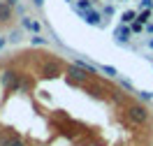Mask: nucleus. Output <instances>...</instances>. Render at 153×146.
Instances as JSON below:
<instances>
[{
    "instance_id": "1",
    "label": "nucleus",
    "mask_w": 153,
    "mask_h": 146,
    "mask_svg": "<svg viewBox=\"0 0 153 146\" xmlns=\"http://www.w3.org/2000/svg\"><path fill=\"white\" fill-rule=\"evenodd\" d=\"M125 116L132 125H146L151 121V111L142 102H130V104H125Z\"/></svg>"
},
{
    "instance_id": "2",
    "label": "nucleus",
    "mask_w": 153,
    "mask_h": 146,
    "mask_svg": "<svg viewBox=\"0 0 153 146\" xmlns=\"http://www.w3.org/2000/svg\"><path fill=\"white\" fill-rule=\"evenodd\" d=\"M39 74H42L44 79H56L58 74H63V65H60V60L47 58L42 65H39Z\"/></svg>"
},
{
    "instance_id": "3",
    "label": "nucleus",
    "mask_w": 153,
    "mask_h": 146,
    "mask_svg": "<svg viewBox=\"0 0 153 146\" xmlns=\"http://www.w3.org/2000/svg\"><path fill=\"white\" fill-rule=\"evenodd\" d=\"M67 79H70V84H79V86H81V84H88L91 74H88L84 67H79V65L74 63V65L67 67Z\"/></svg>"
},
{
    "instance_id": "4",
    "label": "nucleus",
    "mask_w": 153,
    "mask_h": 146,
    "mask_svg": "<svg viewBox=\"0 0 153 146\" xmlns=\"http://www.w3.org/2000/svg\"><path fill=\"white\" fill-rule=\"evenodd\" d=\"M81 19H84V23H88V26H95V28H105V16H102V12L100 10H88V12H84V14H79Z\"/></svg>"
},
{
    "instance_id": "5",
    "label": "nucleus",
    "mask_w": 153,
    "mask_h": 146,
    "mask_svg": "<svg viewBox=\"0 0 153 146\" xmlns=\"http://www.w3.org/2000/svg\"><path fill=\"white\" fill-rule=\"evenodd\" d=\"M130 37H132V30H130V26H128V23H118V26L114 28V39H116V44L125 47V44H130Z\"/></svg>"
},
{
    "instance_id": "6",
    "label": "nucleus",
    "mask_w": 153,
    "mask_h": 146,
    "mask_svg": "<svg viewBox=\"0 0 153 146\" xmlns=\"http://www.w3.org/2000/svg\"><path fill=\"white\" fill-rule=\"evenodd\" d=\"M28 88H30V79L26 74H16V79L12 81V86H10V93H26Z\"/></svg>"
},
{
    "instance_id": "7",
    "label": "nucleus",
    "mask_w": 153,
    "mask_h": 146,
    "mask_svg": "<svg viewBox=\"0 0 153 146\" xmlns=\"http://www.w3.org/2000/svg\"><path fill=\"white\" fill-rule=\"evenodd\" d=\"M0 146H26V142L16 135H10V132H0Z\"/></svg>"
},
{
    "instance_id": "8",
    "label": "nucleus",
    "mask_w": 153,
    "mask_h": 146,
    "mask_svg": "<svg viewBox=\"0 0 153 146\" xmlns=\"http://www.w3.org/2000/svg\"><path fill=\"white\" fill-rule=\"evenodd\" d=\"M21 28L30 30L33 35H39V30H42V23H39V21H33L30 16H21Z\"/></svg>"
},
{
    "instance_id": "9",
    "label": "nucleus",
    "mask_w": 153,
    "mask_h": 146,
    "mask_svg": "<svg viewBox=\"0 0 153 146\" xmlns=\"http://www.w3.org/2000/svg\"><path fill=\"white\" fill-rule=\"evenodd\" d=\"M14 16V7H10L5 0H0V23H10Z\"/></svg>"
},
{
    "instance_id": "10",
    "label": "nucleus",
    "mask_w": 153,
    "mask_h": 146,
    "mask_svg": "<svg viewBox=\"0 0 153 146\" xmlns=\"http://www.w3.org/2000/svg\"><path fill=\"white\" fill-rule=\"evenodd\" d=\"M93 7H95L93 0H74V2H72V10H74L76 14H84V12L93 10Z\"/></svg>"
},
{
    "instance_id": "11",
    "label": "nucleus",
    "mask_w": 153,
    "mask_h": 146,
    "mask_svg": "<svg viewBox=\"0 0 153 146\" xmlns=\"http://www.w3.org/2000/svg\"><path fill=\"white\" fill-rule=\"evenodd\" d=\"M14 79H16V72H14V70H5V72H2V77H0V81H2V86L10 90V86H12V81H14Z\"/></svg>"
},
{
    "instance_id": "12",
    "label": "nucleus",
    "mask_w": 153,
    "mask_h": 146,
    "mask_svg": "<svg viewBox=\"0 0 153 146\" xmlns=\"http://www.w3.org/2000/svg\"><path fill=\"white\" fill-rule=\"evenodd\" d=\"M74 63L79 65V67H84V70L88 72V74H91V77H93L95 72H100V67H97V65H93V63H88V60H81V58H76Z\"/></svg>"
},
{
    "instance_id": "13",
    "label": "nucleus",
    "mask_w": 153,
    "mask_h": 146,
    "mask_svg": "<svg viewBox=\"0 0 153 146\" xmlns=\"http://www.w3.org/2000/svg\"><path fill=\"white\" fill-rule=\"evenodd\" d=\"M137 21L139 23H149V21H153V10H137Z\"/></svg>"
},
{
    "instance_id": "14",
    "label": "nucleus",
    "mask_w": 153,
    "mask_h": 146,
    "mask_svg": "<svg viewBox=\"0 0 153 146\" xmlns=\"http://www.w3.org/2000/svg\"><path fill=\"white\" fill-rule=\"evenodd\" d=\"M109 97H111V102H114V104H125V100H128V97H125V93H121L118 88L109 90Z\"/></svg>"
},
{
    "instance_id": "15",
    "label": "nucleus",
    "mask_w": 153,
    "mask_h": 146,
    "mask_svg": "<svg viewBox=\"0 0 153 146\" xmlns=\"http://www.w3.org/2000/svg\"><path fill=\"white\" fill-rule=\"evenodd\" d=\"M118 19H121V23H128V26H130V23L137 19V10H125V12H121V16H118Z\"/></svg>"
},
{
    "instance_id": "16",
    "label": "nucleus",
    "mask_w": 153,
    "mask_h": 146,
    "mask_svg": "<svg viewBox=\"0 0 153 146\" xmlns=\"http://www.w3.org/2000/svg\"><path fill=\"white\" fill-rule=\"evenodd\" d=\"M100 12H102V16H105V19H111V16H116V7L111 5V2H109V5H105Z\"/></svg>"
},
{
    "instance_id": "17",
    "label": "nucleus",
    "mask_w": 153,
    "mask_h": 146,
    "mask_svg": "<svg viewBox=\"0 0 153 146\" xmlns=\"http://www.w3.org/2000/svg\"><path fill=\"white\" fill-rule=\"evenodd\" d=\"M30 44H33V47H47L49 39L47 37H39V35H33V37H30Z\"/></svg>"
},
{
    "instance_id": "18",
    "label": "nucleus",
    "mask_w": 153,
    "mask_h": 146,
    "mask_svg": "<svg viewBox=\"0 0 153 146\" xmlns=\"http://www.w3.org/2000/svg\"><path fill=\"white\" fill-rule=\"evenodd\" d=\"M130 30H132V35H142L144 33V23H139V21L134 19L132 23H130Z\"/></svg>"
},
{
    "instance_id": "19",
    "label": "nucleus",
    "mask_w": 153,
    "mask_h": 146,
    "mask_svg": "<svg viewBox=\"0 0 153 146\" xmlns=\"http://www.w3.org/2000/svg\"><path fill=\"white\" fill-rule=\"evenodd\" d=\"M118 81H121V88H123V90H128V93H137L130 79H118Z\"/></svg>"
},
{
    "instance_id": "20",
    "label": "nucleus",
    "mask_w": 153,
    "mask_h": 146,
    "mask_svg": "<svg viewBox=\"0 0 153 146\" xmlns=\"http://www.w3.org/2000/svg\"><path fill=\"white\" fill-rule=\"evenodd\" d=\"M100 72H105V74H109V77H118V70L111 67V65H100Z\"/></svg>"
},
{
    "instance_id": "21",
    "label": "nucleus",
    "mask_w": 153,
    "mask_h": 146,
    "mask_svg": "<svg viewBox=\"0 0 153 146\" xmlns=\"http://www.w3.org/2000/svg\"><path fill=\"white\" fill-rule=\"evenodd\" d=\"M137 95H139L142 102H151L153 100V90H137Z\"/></svg>"
},
{
    "instance_id": "22",
    "label": "nucleus",
    "mask_w": 153,
    "mask_h": 146,
    "mask_svg": "<svg viewBox=\"0 0 153 146\" xmlns=\"http://www.w3.org/2000/svg\"><path fill=\"white\" fill-rule=\"evenodd\" d=\"M21 39V30H12L10 37H7V42H19Z\"/></svg>"
},
{
    "instance_id": "23",
    "label": "nucleus",
    "mask_w": 153,
    "mask_h": 146,
    "mask_svg": "<svg viewBox=\"0 0 153 146\" xmlns=\"http://www.w3.org/2000/svg\"><path fill=\"white\" fill-rule=\"evenodd\" d=\"M139 10H153V0H139Z\"/></svg>"
},
{
    "instance_id": "24",
    "label": "nucleus",
    "mask_w": 153,
    "mask_h": 146,
    "mask_svg": "<svg viewBox=\"0 0 153 146\" xmlns=\"http://www.w3.org/2000/svg\"><path fill=\"white\" fill-rule=\"evenodd\" d=\"M144 35H151L153 37V21H149V23L144 26Z\"/></svg>"
},
{
    "instance_id": "25",
    "label": "nucleus",
    "mask_w": 153,
    "mask_h": 146,
    "mask_svg": "<svg viewBox=\"0 0 153 146\" xmlns=\"http://www.w3.org/2000/svg\"><path fill=\"white\" fill-rule=\"evenodd\" d=\"M14 12H16V14H21V16H26V7H23V5H16V7H14Z\"/></svg>"
},
{
    "instance_id": "26",
    "label": "nucleus",
    "mask_w": 153,
    "mask_h": 146,
    "mask_svg": "<svg viewBox=\"0 0 153 146\" xmlns=\"http://www.w3.org/2000/svg\"><path fill=\"white\" fill-rule=\"evenodd\" d=\"M5 2H7L10 7H16V5H19V0H5Z\"/></svg>"
},
{
    "instance_id": "27",
    "label": "nucleus",
    "mask_w": 153,
    "mask_h": 146,
    "mask_svg": "<svg viewBox=\"0 0 153 146\" xmlns=\"http://www.w3.org/2000/svg\"><path fill=\"white\" fill-rule=\"evenodd\" d=\"M5 44H7V39H5V37H0V51L5 49Z\"/></svg>"
},
{
    "instance_id": "28",
    "label": "nucleus",
    "mask_w": 153,
    "mask_h": 146,
    "mask_svg": "<svg viewBox=\"0 0 153 146\" xmlns=\"http://www.w3.org/2000/svg\"><path fill=\"white\" fill-rule=\"evenodd\" d=\"M33 5H37V7H42V5H44V0H33Z\"/></svg>"
},
{
    "instance_id": "29",
    "label": "nucleus",
    "mask_w": 153,
    "mask_h": 146,
    "mask_svg": "<svg viewBox=\"0 0 153 146\" xmlns=\"http://www.w3.org/2000/svg\"><path fill=\"white\" fill-rule=\"evenodd\" d=\"M146 47H149V49H153V37L149 39V42H146Z\"/></svg>"
},
{
    "instance_id": "30",
    "label": "nucleus",
    "mask_w": 153,
    "mask_h": 146,
    "mask_svg": "<svg viewBox=\"0 0 153 146\" xmlns=\"http://www.w3.org/2000/svg\"><path fill=\"white\" fill-rule=\"evenodd\" d=\"M67 2H70V5H72V2H74V0H67Z\"/></svg>"
},
{
    "instance_id": "31",
    "label": "nucleus",
    "mask_w": 153,
    "mask_h": 146,
    "mask_svg": "<svg viewBox=\"0 0 153 146\" xmlns=\"http://www.w3.org/2000/svg\"><path fill=\"white\" fill-rule=\"evenodd\" d=\"M93 2H100V0H93Z\"/></svg>"
},
{
    "instance_id": "32",
    "label": "nucleus",
    "mask_w": 153,
    "mask_h": 146,
    "mask_svg": "<svg viewBox=\"0 0 153 146\" xmlns=\"http://www.w3.org/2000/svg\"><path fill=\"white\" fill-rule=\"evenodd\" d=\"M123 2H128V0H123Z\"/></svg>"
}]
</instances>
